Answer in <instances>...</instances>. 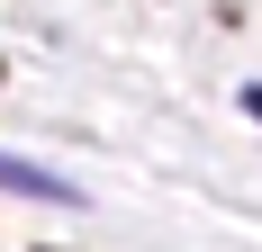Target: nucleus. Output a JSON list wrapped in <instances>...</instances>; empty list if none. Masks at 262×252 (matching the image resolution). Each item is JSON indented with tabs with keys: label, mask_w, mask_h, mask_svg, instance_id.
Here are the masks:
<instances>
[{
	"label": "nucleus",
	"mask_w": 262,
	"mask_h": 252,
	"mask_svg": "<svg viewBox=\"0 0 262 252\" xmlns=\"http://www.w3.org/2000/svg\"><path fill=\"white\" fill-rule=\"evenodd\" d=\"M0 189H18V198H36V207H73V198H81L73 180H54V171H36L27 153H0Z\"/></svg>",
	"instance_id": "obj_1"
}]
</instances>
